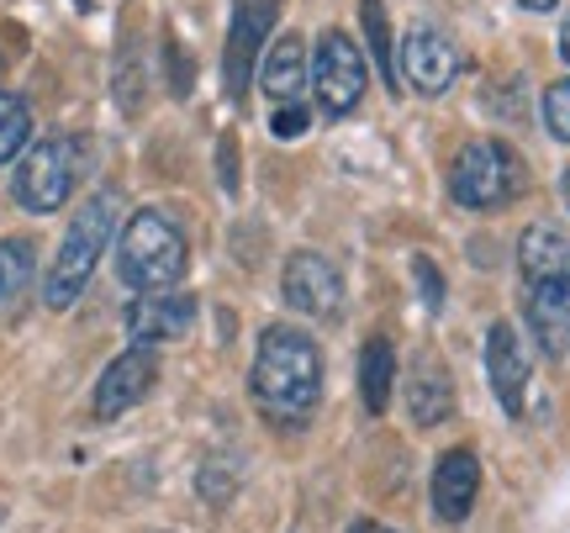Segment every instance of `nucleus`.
I'll list each match as a JSON object with an SVG mask.
<instances>
[{"instance_id": "nucleus-26", "label": "nucleus", "mask_w": 570, "mask_h": 533, "mask_svg": "<svg viewBox=\"0 0 570 533\" xmlns=\"http://www.w3.org/2000/svg\"><path fill=\"white\" fill-rule=\"evenodd\" d=\"M560 59L570 63V17H566V27H560Z\"/></svg>"}, {"instance_id": "nucleus-10", "label": "nucleus", "mask_w": 570, "mask_h": 533, "mask_svg": "<svg viewBox=\"0 0 570 533\" xmlns=\"http://www.w3.org/2000/svg\"><path fill=\"white\" fill-rule=\"evenodd\" d=\"M396 75H402L417 96H444L449 85H454V75H460V48H454L444 32L417 27V32H407V42H402Z\"/></svg>"}, {"instance_id": "nucleus-21", "label": "nucleus", "mask_w": 570, "mask_h": 533, "mask_svg": "<svg viewBox=\"0 0 570 533\" xmlns=\"http://www.w3.org/2000/svg\"><path fill=\"white\" fill-rule=\"evenodd\" d=\"M360 21H365V38H370V53H375V63L386 69V75H396V63H391V32H386V6L381 0H360Z\"/></svg>"}, {"instance_id": "nucleus-20", "label": "nucleus", "mask_w": 570, "mask_h": 533, "mask_svg": "<svg viewBox=\"0 0 570 533\" xmlns=\"http://www.w3.org/2000/svg\"><path fill=\"white\" fill-rule=\"evenodd\" d=\"M27 132H32V111L21 96L0 90V165H11L21 148H27Z\"/></svg>"}, {"instance_id": "nucleus-2", "label": "nucleus", "mask_w": 570, "mask_h": 533, "mask_svg": "<svg viewBox=\"0 0 570 533\" xmlns=\"http://www.w3.org/2000/svg\"><path fill=\"white\" fill-rule=\"evenodd\" d=\"M111 227H117V196H111V190L90 196V201L75 211V223H69L59 254H53V269H48V280H42V302L53 312L69 307L85 290V280L96 275L101 254L111 248Z\"/></svg>"}, {"instance_id": "nucleus-23", "label": "nucleus", "mask_w": 570, "mask_h": 533, "mask_svg": "<svg viewBox=\"0 0 570 533\" xmlns=\"http://www.w3.org/2000/svg\"><path fill=\"white\" fill-rule=\"evenodd\" d=\"M412 269H417V286H423V307L428 312H439L444 307V280H439V269H433V259H412Z\"/></svg>"}, {"instance_id": "nucleus-5", "label": "nucleus", "mask_w": 570, "mask_h": 533, "mask_svg": "<svg viewBox=\"0 0 570 533\" xmlns=\"http://www.w3.org/2000/svg\"><path fill=\"white\" fill-rule=\"evenodd\" d=\"M80 175H85V144L80 138H48V144H38L17 165L11 196H17L21 211H59V206L75 196Z\"/></svg>"}, {"instance_id": "nucleus-24", "label": "nucleus", "mask_w": 570, "mask_h": 533, "mask_svg": "<svg viewBox=\"0 0 570 533\" xmlns=\"http://www.w3.org/2000/svg\"><path fill=\"white\" fill-rule=\"evenodd\" d=\"M217 154H223V185H227V190H238V169H233V138H223V148H217Z\"/></svg>"}, {"instance_id": "nucleus-9", "label": "nucleus", "mask_w": 570, "mask_h": 533, "mask_svg": "<svg viewBox=\"0 0 570 533\" xmlns=\"http://www.w3.org/2000/svg\"><path fill=\"white\" fill-rule=\"evenodd\" d=\"M285 302L306 317H338L344 307V280H338V269L327 265L323 254H312V248H296L291 259H285Z\"/></svg>"}, {"instance_id": "nucleus-1", "label": "nucleus", "mask_w": 570, "mask_h": 533, "mask_svg": "<svg viewBox=\"0 0 570 533\" xmlns=\"http://www.w3.org/2000/svg\"><path fill=\"white\" fill-rule=\"evenodd\" d=\"M254 402L265 407L275 423H306L317 402H323V349L306 338L302 328H265L259 333V354H254Z\"/></svg>"}, {"instance_id": "nucleus-14", "label": "nucleus", "mask_w": 570, "mask_h": 533, "mask_svg": "<svg viewBox=\"0 0 570 533\" xmlns=\"http://www.w3.org/2000/svg\"><path fill=\"white\" fill-rule=\"evenodd\" d=\"M481 492V460L470 450H449L433 465V513L439 523H465Z\"/></svg>"}, {"instance_id": "nucleus-25", "label": "nucleus", "mask_w": 570, "mask_h": 533, "mask_svg": "<svg viewBox=\"0 0 570 533\" xmlns=\"http://www.w3.org/2000/svg\"><path fill=\"white\" fill-rule=\"evenodd\" d=\"M348 533H391V529H386V523H370V517H360V523H354Z\"/></svg>"}, {"instance_id": "nucleus-7", "label": "nucleus", "mask_w": 570, "mask_h": 533, "mask_svg": "<svg viewBox=\"0 0 570 533\" xmlns=\"http://www.w3.org/2000/svg\"><path fill=\"white\" fill-rule=\"evenodd\" d=\"M275 17H281V0H233V27H227V53H223V80L233 101H244Z\"/></svg>"}, {"instance_id": "nucleus-11", "label": "nucleus", "mask_w": 570, "mask_h": 533, "mask_svg": "<svg viewBox=\"0 0 570 533\" xmlns=\"http://www.w3.org/2000/svg\"><path fill=\"white\" fill-rule=\"evenodd\" d=\"M487 375L508 417H523V391H529V344L512 323H491L487 333Z\"/></svg>"}, {"instance_id": "nucleus-12", "label": "nucleus", "mask_w": 570, "mask_h": 533, "mask_svg": "<svg viewBox=\"0 0 570 533\" xmlns=\"http://www.w3.org/2000/svg\"><path fill=\"white\" fill-rule=\"evenodd\" d=\"M196 323V296L190 290H148L127 307V333L132 344H169V338H185Z\"/></svg>"}, {"instance_id": "nucleus-18", "label": "nucleus", "mask_w": 570, "mask_h": 533, "mask_svg": "<svg viewBox=\"0 0 570 533\" xmlns=\"http://www.w3.org/2000/svg\"><path fill=\"white\" fill-rule=\"evenodd\" d=\"M391 386H396V354L386 338H370L360 349V402L370 417H381L391 407Z\"/></svg>"}, {"instance_id": "nucleus-8", "label": "nucleus", "mask_w": 570, "mask_h": 533, "mask_svg": "<svg viewBox=\"0 0 570 533\" xmlns=\"http://www.w3.org/2000/svg\"><path fill=\"white\" fill-rule=\"evenodd\" d=\"M154 381H159V354L142 349V344H132L127 354H117L111 365H106V375L96 381V417L101 423H111V417H122L127 407H138L142 396L154 391Z\"/></svg>"}, {"instance_id": "nucleus-3", "label": "nucleus", "mask_w": 570, "mask_h": 533, "mask_svg": "<svg viewBox=\"0 0 570 533\" xmlns=\"http://www.w3.org/2000/svg\"><path fill=\"white\" fill-rule=\"evenodd\" d=\"M190 265V244H185V233L175 227V217H164V211H138L132 223H127L122 244H117V275H122L132 290H169L175 280L185 275Z\"/></svg>"}, {"instance_id": "nucleus-28", "label": "nucleus", "mask_w": 570, "mask_h": 533, "mask_svg": "<svg viewBox=\"0 0 570 533\" xmlns=\"http://www.w3.org/2000/svg\"><path fill=\"white\" fill-rule=\"evenodd\" d=\"M560 196H566V206H570V169H566V180H560Z\"/></svg>"}, {"instance_id": "nucleus-15", "label": "nucleus", "mask_w": 570, "mask_h": 533, "mask_svg": "<svg viewBox=\"0 0 570 533\" xmlns=\"http://www.w3.org/2000/svg\"><path fill=\"white\" fill-rule=\"evenodd\" d=\"M518 265H523V280H570V233L554 223H533L523 238H518Z\"/></svg>"}, {"instance_id": "nucleus-16", "label": "nucleus", "mask_w": 570, "mask_h": 533, "mask_svg": "<svg viewBox=\"0 0 570 533\" xmlns=\"http://www.w3.org/2000/svg\"><path fill=\"white\" fill-rule=\"evenodd\" d=\"M265 96L275 101V111H302V90H306V69H302V38H275V48L265 53Z\"/></svg>"}, {"instance_id": "nucleus-22", "label": "nucleus", "mask_w": 570, "mask_h": 533, "mask_svg": "<svg viewBox=\"0 0 570 533\" xmlns=\"http://www.w3.org/2000/svg\"><path fill=\"white\" fill-rule=\"evenodd\" d=\"M544 122H550V132L560 144H570V80L544 90Z\"/></svg>"}, {"instance_id": "nucleus-27", "label": "nucleus", "mask_w": 570, "mask_h": 533, "mask_svg": "<svg viewBox=\"0 0 570 533\" xmlns=\"http://www.w3.org/2000/svg\"><path fill=\"white\" fill-rule=\"evenodd\" d=\"M523 6H529V11H554L560 0H523Z\"/></svg>"}, {"instance_id": "nucleus-19", "label": "nucleus", "mask_w": 570, "mask_h": 533, "mask_svg": "<svg viewBox=\"0 0 570 533\" xmlns=\"http://www.w3.org/2000/svg\"><path fill=\"white\" fill-rule=\"evenodd\" d=\"M32 265H38V254H32L27 238H0V307H6L17 290H27Z\"/></svg>"}, {"instance_id": "nucleus-13", "label": "nucleus", "mask_w": 570, "mask_h": 533, "mask_svg": "<svg viewBox=\"0 0 570 533\" xmlns=\"http://www.w3.org/2000/svg\"><path fill=\"white\" fill-rule=\"evenodd\" d=\"M523 312H529V328L539 338V349L550 359L570 354V280H533L523 290Z\"/></svg>"}, {"instance_id": "nucleus-4", "label": "nucleus", "mask_w": 570, "mask_h": 533, "mask_svg": "<svg viewBox=\"0 0 570 533\" xmlns=\"http://www.w3.org/2000/svg\"><path fill=\"white\" fill-rule=\"evenodd\" d=\"M529 190V169L497 138H475L454 154L449 169V196L465 206V211H502L508 201H518Z\"/></svg>"}, {"instance_id": "nucleus-17", "label": "nucleus", "mask_w": 570, "mask_h": 533, "mask_svg": "<svg viewBox=\"0 0 570 533\" xmlns=\"http://www.w3.org/2000/svg\"><path fill=\"white\" fill-rule=\"evenodd\" d=\"M449 407H454V386H449V375L433 359L417 365V375L407 381V412L417 428H433V423H444Z\"/></svg>"}, {"instance_id": "nucleus-6", "label": "nucleus", "mask_w": 570, "mask_h": 533, "mask_svg": "<svg viewBox=\"0 0 570 533\" xmlns=\"http://www.w3.org/2000/svg\"><path fill=\"white\" fill-rule=\"evenodd\" d=\"M365 53L354 48L348 32H323L317 42V69H312V90H317V106H323V117H348L360 96H365Z\"/></svg>"}]
</instances>
